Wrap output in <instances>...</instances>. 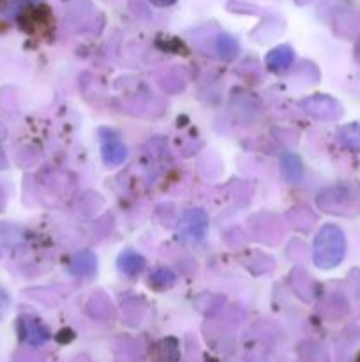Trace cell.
Returning <instances> with one entry per match:
<instances>
[{
  "label": "cell",
  "instance_id": "1",
  "mask_svg": "<svg viewBox=\"0 0 360 362\" xmlns=\"http://www.w3.org/2000/svg\"><path fill=\"white\" fill-rule=\"evenodd\" d=\"M344 233L334 225H325L314 239V264L321 269H332L344 258Z\"/></svg>",
  "mask_w": 360,
  "mask_h": 362
},
{
  "label": "cell",
  "instance_id": "2",
  "mask_svg": "<svg viewBox=\"0 0 360 362\" xmlns=\"http://www.w3.org/2000/svg\"><path fill=\"white\" fill-rule=\"evenodd\" d=\"M99 138H101V154L106 165H122L127 158V147L122 141V138L112 129H101L99 131Z\"/></svg>",
  "mask_w": 360,
  "mask_h": 362
},
{
  "label": "cell",
  "instance_id": "3",
  "mask_svg": "<svg viewBox=\"0 0 360 362\" xmlns=\"http://www.w3.org/2000/svg\"><path fill=\"white\" fill-rule=\"evenodd\" d=\"M18 329H20L21 339L32 346L44 345L49 339L48 329H46L41 322L35 320V318L23 317L20 320V324H18Z\"/></svg>",
  "mask_w": 360,
  "mask_h": 362
},
{
  "label": "cell",
  "instance_id": "4",
  "mask_svg": "<svg viewBox=\"0 0 360 362\" xmlns=\"http://www.w3.org/2000/svg\"><path fill=\"white\" fill-rule=\"evenodd\" d=\"M304 108L316 119H335L339 115V105L328 95H314L304 101Z\"/></svg>",
  "mask_w": 360,
  "mask_h": 362
},
{
  "label": "cell",
  "instance_id": "5",
  "mask_svg": "<svg viewBox=\"0 0 360 362\" xmlns=\"http://www.w3.org/2000/svg\"><path fill=\"white\" fill-rule=\"evenodd\" d=\"M180 228L186 233L187 239L200 240L207 230V216L203 211H189L184 214Z\"/></svg>",
  "mask_w": 360,
  "mask_h": 362
},
{
  "label": "cell",
  "instance_id": "6",
  "mask_svg": "<svg viewBox=\"0 0 360 362\" xmlns=\"http://www.w3.org/2000/svg\"><path fill=\"white\" fill-rule=\"evenodd\" d=\"M119 269L127 278H136L145 269V258L136 251H124L119 257Z\"/></svg>",
  "mask_w": 360,
  "mask_h": 362
},
{
  "label": "cell",
  "instance_id": "7",
  "mask_svg": "<svg viewBox=\"0 0 360 362\" xmlns=\"http://www.w3.org/2000/svg\"><path fill=\"white\" fill-rule=\"evenodd\" d=\"M267 66L270 71H284L293 62V49L289 46H277L267 55Z\"/></svg>",
  "mask_w": 360,
  "mask_h": 362
},
{
  "label": "cell",
  "instance_id": "8",
  "mask_svg": "<svg viewBox=\"0 0 360 362\" xmlns=\"http://www.w3.org/2000/svg\"><path fill=\"white\" fill-rule=\"evenodd\" d=\"M71 271L78 276H90L95 272V257L90 251H81L71 262Z\"/></svg>",
  "mask_w": 360,
  "mask_h": 362
},
{
  "label": "cell",
  "instance_id": "9",
  "mask_svg": "<svg viewBox=\"0 0 360 362\" xmlns=\"http://www.w3.org/2000/svg\"><path fill=\"white\" fill-rule=\"evenodd\" d=\"M281 172L288 182H299L302 177V165L293 154H284L281 158Z\"/></svg>",
  "mask_w": 360,
  "mask_h": 362
},
{
  "label": "cell",
  "instance_id": "10",
  "mask_svg": "<svg viewBox=\"0 0 360 362\" xmlns=\"http://www.w3.org/2000/svg\"><path fill=\"white\" fill-rule=\"evenodd\" d=\"M337 136L344 147L360 152V124H349V126L341 127Z\"/></svg>",
  "mask_w": 360,
  "mask_h": 362
},
{
  "label": "cell",
  "instance_id": "11",
  "mask_svg": "<svg viewBox=\"0 0 360 362\" xmlns=\"http://www.w3.org/2000/svg\"><path fill=\"white\" fill-rule=\"evenodd\" d=\"M217 52L222 59L232 60L235 59L236 53H239V45H236L235 39L229 37V35H221V37L217 39Z\"/></svg>",
  "mask_w": 360,
  "mask_h": 362
},
{
  "label": "cell",
  "instance_id": "12",
  "mask_svg": "<svg viewBox=\"0 0 360 362\" xmlns=\"http://www.w3.org/2000/svg\"><path fill=\"white\" fill-rule=\"evenodd\" d=\"M157 281H161L162 286H168L175 281V276H173V272L169 271V269L166 267L157 269V271L152 274V283H157Z\"/></svg>",
  "mask_w": 360,
  "mask_h": 362
},
{
  "label": "cell",
  "instance_id": "13",
  "mask_svg": "<svg viewBox=\"0 0 360 362\" xmlns=\"http://www.w3.org/2000/svg\"><path fill=\"white\" fill-rule=\"evenodd\" d=\"M152 4H154L155 7H168L172 6V4H175L176 0H150Z\"/></svg>",
  "mask_w": 360,
  "mask_h": 362
},
{
  "label": "cell",
  "instance_id": "14",
  "mask_svg": "<svg viewBox=\"0 0 360 362\" xmlns=\"http://www.w3.org/2000/svg\"><path fill=\"white\" fill-rule=\"evenodd\" d=\"M6 308H7V296L0 290V317H2V313L6 311Z\"/></svg>",
  "mask_w": 360,
  "mask_h": 362
},
{
  "label": "cell",
  "instance_id": "15",
  "mask_svg": "<svg viewBox=\"0 0 360 362\" xmlns=\"http://www.w3.org/2000/svg\"><path fill=\"white\" fill-rule=\"evenodd\" d=\"M4 138H6V127L0 126V141H2Z\"/></svg>",
  "mask_w": 360,
  "mask_h": 362
}]
</instances>
